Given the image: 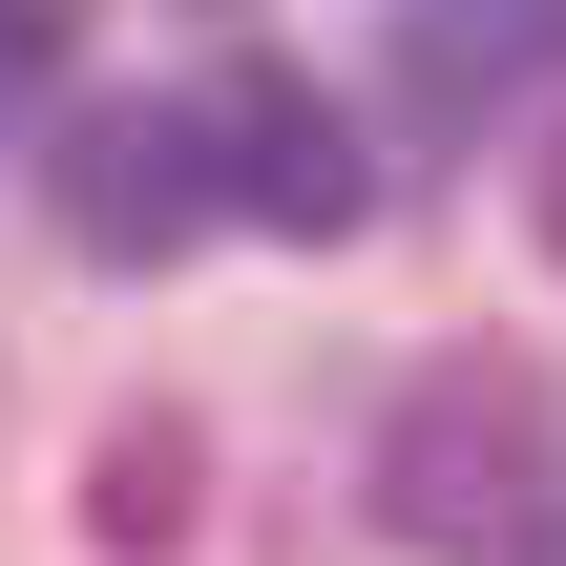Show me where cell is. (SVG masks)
Instances as JSON below:
<instances>
[{"label":"cell","instance_id":"obj_6","mask_svg":"<svg viewBox=\"0 0 566 566\" xmlns=\"http://www.w3.org/2000/svg\"><path fill=\"white\" fill-rule=\"evenodd\" d=\"M546 252H566V168H546Z\"/></svg>","mask_w":566,"mask_h":566},{"label":"cell","instance_id":"obj_1","mask_svg":"<svg viewBox=\"0 0 566 566\" xmlns=\"http://www.w3.org/2000/svg\"><path fill=\"white\" fill-rule=\"evenodd\" d=\"M546 504H566V399L525 357H441L378 441V525L399 546H546Z\"/></svg>","mask_w":566,"mask_h":566},{"label":"cell","instance_id":"obj_2","mask_svg":"<svg viewBox=\"0 0 566 566\" xmlns=\"http://www.w3.org/2000/svg\"><path fill=\"white\" fill-rule=\"evenodd\" d=\"M210 210H231L210 105H84V126H63V252H84V273H168Z\"/></svg>","mask_w":566,"mask_h":566},{"label":"cell","instance_id":"obj_5","mask_svg":"<svg viewBox=\"0 0 566 566\" xmlns=\"http://www.w3.org/2000/svg\"><path fill=\"white\" fill-rule=\"evenodd\" d=\"M63 21H84V0H0V105H21V84L63 63Z\"/></svg>","mask_w":566,"mask_h":566},{"label":"cell","instance_id":"obj_4","mask_svg":"<svg viewBox=\"0 0 566 566\" xmlns=\"http://www.w3.org/2000/svg\"><path fill=\"white\" fill-rule=\"evenodd\" d=\"M189 483H210V441H189V420H105V441H84V525H105L126 566L189 546Z\"/></svg>","mask_w":566,"mask_h":566},{"label":"cell","instance_id":"obj_3","mask_svg":"<svg viewBox=\"0 0 566 566\" xmlns=\"http://www.w3.org/2000/svg\"><path fill=\"white\" fill-rule=\"evenodd\" d=\"M210 147H231V210H252V231H315V252H336V231L378 210L357 105H315V84H231V105H210Z\"/></svg>","mask_w":566,"mask_h":566}]
</instances>
